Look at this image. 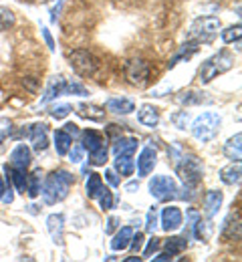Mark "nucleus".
I'll use <instances>...</instances> for the list:
<instances>
[{
	"label": "nucleus",
	"mask_w": 242,
	"mask_h": 262,
	"mask_svg": "<svg viewBox=\"0 0 242 262\" xmlns=\"http://www.w3.org/2000/svg\"><path fill=\"white\" fill-rule=\"evenodd\" d=\"M71 186H73V176L65 169H57L47 176V182H45V188L40 190V194L47 204H57L69 196Z\"/></svg>",
	"instance_id": "1"
},
{
	"label": "nucleus",
	"mask_w": 242,
	"mask_h": 262,
	"mask_svg": "<svg viewBox=\"0 0 242 262\" xmlns=\"http://www.w3.org/2000/svg\"><path fill=\"white\" fill-rule=\"evenodd\" d=\"M234 67V55L228 51H220L218 55L210 57L206 63H202L200 71H198V79L202 85H208L212 79H216L218 75L230 71Z\"/></svg>",
	"instance_id": "2"
},
{
	"label": "nucleus",
	"mask_w": 242,
	"mask_h": 262,
	"mask_svg": "<svg viewBox=\"0 0 242 262\" xmlns=\"http://www.w3.org/2000/svg\"><path fill=\"white\" fill-rule=\"evenodd\" d=\"M220 123H222V119H220L218 113H212V111L202 113V115L196 117V121L192 123V135H194L198 141H202V143L212 141V139L218 135Z\"/></svg>",
	"instance_id": "3"
},
{
	"label": "nucleus",
	"mask_w": 242,
	"mask_h": 262,
	"mask_svg": "<svg viewBox=\"0 0 242 262\" xmlns=\"http://www.w3.org/2000/svg\"><path fill=\"white\" fill-rule=\"evenodd\" d=\"M83 149L89 151V162L93 165H105L107 162V145L103 135L95 129L83 131Z\"/></svg>",
	"instance_id": "4"
},
{
	"label": "nucleus",
	"mask_w": 242,
	"mask_h": 262,
	"mask_svg": "<svg viewBox=\"0 0 242 262\" xmlns=\"http://www.w3.org/2000/svg\"><path fill=\"white\" fill-rule=\"evenodd\" d=\"M69 61H71L73 71H75L77 75H81V77H91V75H95V71H97V67H99V61L95 59V55L89 53V51H85V49L73 51L69 55Z\"/></svg>",
	"instance_id": "5"
},
{
	"label": "nucleus",
	"mask_w": 242,
	"mask_h": 262,
	"mask_svg": "<svg viewBox=\"0 0 242 262\" xmlns=\"http://www.w3.org/2000/svg\"><path fill=\"white\" fill-rule=\"evenodd\" d=\"M178 173L184 180V186H198L204 173V165L196 156H184L182 164H178Z\"/></svg>",
	"instance_id": "6"
},
{
	"label": "nucleus",
	"mask_w": 242,
	"mask_h": 262,
	"mask_svg": "<svg viewBox=\"0 0 242 262\" xmlns=\"http://www.w3.org/2000/svg\"><path fill=\"white\" fill-rule=\"evenodd\" d=\"M218 31H220V18L202 16L190 27V38H194L196 42H208V40H212L216 36Z\"/></svg>",
	"instance_id": "7"
},
{
	"label": "nucleus",
	"mask_w": 242,
	"mask_h": 262,
	"mask_svg": "<svg viewBox=\"0 0 242 262\" xmlns=\"http://www.w3.org/2000/svg\"><path fill=\"white\" fill-rule=\"evenodd\" d=\"M175 192H178L175 182L170 176H156L149 182V194L156 198L158 202H170V200L178 196Z\"/></svg>",
	"instance_id": "8"
},
{
	"label": "nucleus",
	"mask_w": 242,
	"mask_h": 262,
	"mask_svg": "<svg viewBox=\"0 0 242 262\" xmlns=\"http://www.w3.org/2000/svg\"><path fill=\"white\" fill-rule=\"evenodd\" d=\"M125 77L131 85H145V81L149 79V65L143 61V59H134L127 63V69H125Z\"/></svg>",
	"instance_id": "9"
},
{
	"label": "nucleus",
	"mask_w": 242,
	"mask_h": 262,
	"mask_svg": "<svg viewBox=\"0 0 242 262\" xmlns=\"http://www.w3.org/2000/svg\"><path fill=\"white\" fill-rule=\"evenodd\" d=\"M182 220H184L182 210L175 208V206H168V208H164V212H162V230L173 232V230H178L182 226Z\"/></svg>",
	"instance_id": "10"
},
{
	"label": "nucleus",
	"mask_w": 242,
	"mask_h": 262,
	"mask_svg": "<svg viewBox=\"0 0 242 262\" xmlns=\"http://www.w3.org/2000/svg\"><path fill=\"white\" fill-rule=\"evenodd\" d=\"M156 162H158V151L153 147H143L138 160L139 176H149L156 167Z\"/></svg>",
	"instance_id": "11"
},
{
	"label": "nucleus",
	"mask_w": 242,
	"mask_h": 262,
	"mask_svg": "<svg viewBox=\"0 0 242 262\" xmlns=\"http://www.w3.org/2000/svg\"><path fill=\"white\" fill-rule=\"evenodd\" d=\"M31 164V149L27 145H16L10 154V167H23L27 169Z\"/></svg>",
	"instance_id": "12"
},
{
	"label": "nucleus",
	"mask_w": 242,
	"mask_h": 262,
	"mask_svg": "<svg viewBox=\"0 0 242 262\" xmlns=\"http://www.w3.org/2000/svg\"><path fill=\"white\" fill-rule=\"evenodd\" d=\"M138 119L139 123H143L147 127H156L160 121V111L153 105H141V109L138 111Z\"/></svg>",
	"instance_id": "13"
},
{
	"label": "nucleus",
	"mask_w": 242,
	"mask_h": 262,
	"mask_svg": "<svg viewBox=\"0 0 242 262\" xmlns=\"http://www.w3.org/2000/svg\"><path fill=\"white\" fill-rule=\"evenodd\" d=\"M222 234L228 240H240V214H230L222 226Z\"/></svg>",
	"instance_id": "14"
},
{
	"label": "nucleus",
	"mask_w": 242,
	"mask_h": 262,
	"mask_svg": "<svg viewBox=\"0 0 242 262\" xmlns=\"http://www.w3.org/2000/svg\"><path fill=\"white\" fill-rule=\"evenodd\" d=\"M136 149H138V139L136 137H119L113 143L115 156H134Z\"/></svg>",
	"instance_id": "15"
},
{
	"label": "nucleus",
	"mask_w": 242,
	"mask_h": 262,
	"mask_svg": "<svg viewBox=\"0 0 242 262\" xmlns=\"http://www.w3.org/2000/svg\"><path fill=\"white\" fill-rule=\"evenodd\" d=\"M77 113L83 119H91V121H103L105 119V109L97 107V105H91V103H81L77 107Z\"/></svg>",
	"instance_id": "16"
},
{
	"label": "nucleus",
	"mask_w": 242,
	"mask_h": 262,
	"mask_svg": "<svg viewBox=\"0 0 242 262\" xmlns=\"http://www.w3.org/2000/svg\"><path fill=\"white\" fill-rule=\"evenodd\" d=\"M222 206V192H216V190H210L204 196V214L206 218H212Z\"/></svg>",
	"instance_id": "17"
},
{
	"label": "nucleus",
	"mask_w": 242,
	"mask_h": 262,
	"mask_svg": "<svg viewBox=\"0 0 242 262\" xmlns=\"http://www.w3.org/2000/svg\"><path fill=\"white\" fill-rule=\"evenodd\" d=\"M242 135L240 133H236L234 137H230L228 141H226V145H224V156L228 158V160H232V162H240L242 160Z\"/></svg>",
	"instance_id": "18"
},
{
	"label": "nucleus",
	"mask_w": 242,
	"mask_h": 262,
	"mask_svg": "<svg viewBox=\"0 0 242 262\" xmlns=\"http://www.w3.org/2000/svg\"><path fill=\"white\" fill-rule=\"evenodd\" d=\"M63 224H65V216H63V214H53V216H49V220H47L49 232H51V236H53V240H55L57 244L63 242Z\"/></svg>",
	"instance_id": "19"
},
{
	"label": "nucleus",
	"mask_w": 242,
	"mask_h": 262,
	"mask_svg": "<svg viewBox=\"0 0 242 262\" xmlns=\"http://www.w3.org/2000/svg\"><path fill=\"white\" fill-rule=\"evenodd\" d=\"M31 137H33V149L35 151H45L47 149L49 139H47V125L45 123L33 125L31 127Z\"/></svg>",
	"instance_id": "20"
},
{
	"label": "nucleus",
	"mask_w": 242,
	"mask_h": 262,
	"mask_svg": "<svg viewBox=\"0 0 242 262\" xmlns=\"http://www.w3.org/2000/svg\"><path fill=\"white\" fill-rule=\"evenodd\" d=\"M240 176H242V167L240 162H232L228 167H224L220 171V180L228 186H234V184H240Z\"/></svg>",
	"instance_id": "21"
},
{
	"label": "nucleus",
	"mask_w": 242,
	"mask_h": 262,
	"mask_svg": "<svg viewBox=\"0 0 242 262\" xmlns=\"http://www.w3.org/2000/svg\"><path fill=\"white\" fill-rule=\"evenodd\" d=\"M134 109H136V105L131 99H109L107 101V111L117 113V115H127Z\"/></svg>",
	"instance_id": "22"
},
{
	"label": "nucleus",
	"mask_w": 242,
	"mask_h": 262,
	"mask_svg": "<svg viewBox=\"0 0 242 262\" xmlns=\"http://www.w3.org/2000/svg\"><path fill=\"white\" fill-rule=\"evenodd\" d=\"M131 236H134V230L129 228V226H125V228H121L115 236H113V240H111V248L115 250V252H119V250H125V248H129V242H131Z\"/></svg>",
	"instance_id": "23"
},
{
	"label": "nucleus",
	"mask_w": 242,
	"mask_h": 262,
	"mask_svg": "<svg viewBox=\"0 0 242 262\" xmlns=\"http://www.w3.org/2000/svg\"><path fill=\"white\" fill-rule=\"evenodd\" d=\"M204 95H206V93H202V91H186V93L178 95L175 101H178L180 105H200V103H210L212 99L204 97Z\"/></svg>",
	"instance_id": "24"
},
{
	"label": "nucleus",
	"mask_w": 242,
	"mask_h": 262,
	"mask_svg": "<svg viewBox=\"0 0 242 262\" xmlns=\"http://www.w3.org/2000/svg\"><path fill=\"white\" fill-rule=\"evenodd\" d=\"M6 171L10 173V180L14 182V188L20 194H25V190H27V169H23V167H8L6 165Z\"/></svg>",
	"instance_id": "25"
},
{
	"label": "nucleus",
	"mask_w": 242,
	"mask_h": 262,
	"mask_svg": "<svg viewBox=\"0 0 242 262\" xmlns=\"http://www.w3.org/2000/svg\"><path fill=\"white\" fill-rule=\"evenodd\" d=\"M71 135L65 129L55 131V149L59 156H67V151L71 149Z\"/></svg>",
	"instance_id": "26"
},
{
	"label": "nucleus",
	"mask_w": 242,
	"mask_h": 262,
	"mask_svg": "<svg viewBox=\"0 0 242 262\" xmlns=\"http://www.w3.org/2000/svg\"><path fill=\"white\" fill-rule=\"evenodd\" d=\"M103 188L105 186L101 176L99 173H89V180H87V196L91 198V200H95V198L101 194Z\"/></svg>",
	"instance_id": "27"
},
{
	"label": "nucleus",
	"mask_w": 242,
	"mask_h": 262,
	"mask_svg": "<svg viewBox=\"0 0 242 262\" xmlns=\"http://www.w3.org/2000/svg\"><path fill=\"white\" fill-rule=\"evenodd\" d=\"M134 158L131 156H115V169H117V173H121V176H131L134 173Z\"/></svg>",
	"instance_id": "28"
},
{
	"label": "nucleus",
	"mask_w": 242,
	"mask_h": 262,
	"mask_svg": "<svg viewBox=\"0 0 242 262\" xmlns=\"http://www.w3.org/2000/svg\"><path fill=\"white\" fill-rule=\"evenodd\" d=\"M65 93V79H57V81H53V85L47 89V93H45V97L40 99V103H49L51 99L59 97V95H63Z\"/></svg>",
	"instance_id": "29"
},
{
	"label": "nucleus",
	"mask_w": 242,
	"mask_h": 262,
	"mask_svg": "<svg viewBox=\"0 0 242 262\" xmlns=\"http://www.w3.org/2000/svg\"><path fill=\"white\" fill-rule=\"evenodd\" d=\"M27 192L31 198H36L40 194V171L38 169L27 178Z\"/></svg>",
	"instance_id": "30"
},
{
	"label": "nucleus",
	"mask_w": 242,
	"mask_h": 262,
	"mask_svg": "<svg viewBox=\"0 0 242 262\" xmlns=\"http://www.w3.org/2000/svg\"><path fill=\"white\" fill-rule=\"evenodd\" d=\"M166 250H168L170 254H180V252H184V250H186V240L180 238V236H172V238L166 242Z\"/></svg>",
	"instance_id": "31"
},
{
	"label": "nucleus",
	"mask_w": 242,
	"mask_h": 262,
	"mask_svg": "<svg viewBox=\"0 0 242 262\" xmlns=\"http://www.w3.org/2000/svg\"><path fill=\"white\" fill-rule=\"evenodd\" d=\"M240 36H242V27L240 25H234V27H230V29H226V31H222V40L224 42H240Z\"/></svg>",
	"instance_id": "32"
},
{
	"label": "nucleus",
	"mask_w": 242,
	"mask_h": 262,
	"mask_svg": "<svg viewBox=\"0 0 242 262\" xmlns=\"http://www.w3.org/2000/svg\"><path fill=\"white\" fill-rule=\"evenodd\" d=\"M12 25H14V14H12V10L0 6V31H8Z\"/></svg>",
	"instance_id": "33"
},
{
	"label": "nucleus",
	"mask_w": 242,
	"mask_h": 262,
	"mask_svg": "<svg viewBox=\"0 0 242 262\" xmlns=\"http://www.w3.org/2000/svg\"><path fill=\"white\" fill-rule=\"evenodd\" d=\"M71 111H73V107L67 105V103H63V105H55V107H51V117H55V119H65Z\"/></svg>",
	"instance_id": "34"
},
{
	"label": "nucleus",
	"mask_w": 242,
	"mask_h": 262,
	"mask_svg": "<svg viewBox=\"0 0 242 262\" xmlns=\"http://www.w3.org/2000/svg\"><path fill=\"white\" fill-rule=\"evenodd\" d=\"M172 121L178 129H186L188 127V121H190V115H188V111H180V113L173 115Z\"/></svg>",
	"instance_id": "35"
},
{
	"label": "nucleus",
	"mask_w": 242,
	"mask_h": 262,
	"mask_svg": "<svg viewBox=\"0 0 242 262\" xmlns=\"http://www.w3.org/2000/svg\"><path fill=\"white\" fill-rule=\"evenodd\" d=\"M97 198H99V204H101L103 210H111V208H113V194H111V190L103 188L101 194H99Z\"/></svg>",
	"instance_id": "36"
},
{
	"label": "nucleus",
	"mask_w": 242,
	"mask_h": 262,
	"mask_svg": "<svg viewBox=\"0 0 242 262\" xmlns=\"http://www.w3.org/2000/svg\"><path fill=\"white\" fill-rule=\"evenodd\" d=\"M12 133V121L10 119H0V143Z\"/></svg>",
	"instance_id": "37"
},
{
	"label": "nucleus",
	"mask_w": 242,
	"mask_h": 262,
	"mask_svg": "<svg viewBox=\"0 0 242 262\" xmlns=\"http://www.w3.org/2000/svg\"><path fill=\"white\" fill-rule=\"evenodd\" d=\"M160 246H162V240L153 236V238L147 242V246H145V250H143V256H151L156 250H160Z\"/></svg>",
	"instance_id": "38"
},
{
	"label": "nucleus",
	"mask_w": 242,
	"mask_h": 262,
	"mask_svg": "<svg viewBox=\"0 0 242 262\" xmlns=\"http://www.w3.org/2000/svg\"><path fill=\"white\" fill-rule=\"evenodd\" d=\"M65 93H77V95H89V91L79 83H65Z\"/></svg>",
	"instance_id": "39"
},
{
	"label": "nucleus",
	"mask_w": 242,
	"mask_h": 262,
	"mask_svg": "<svg viewBox=\"0 0 242 262\" xmlns=\"http://www.w3.org/2000/svg\"><path fill=\"white\" fill-rule=\"evenodd\" d=\"M156 226H158V210L151 208V210L147 212V224H145V230H147V232H153Z\"/></svg>",
	"instance_id": "40"
},
{
	"label": "nucleus",
	"mask_w": 242,
	"mask_h": 262,
	"mask_svg": "<svg viewBox=\"0 0 242 262\" xmlns=\"http://www.w3.org/2000/svg\"><path fill=\"white\" fill-rule=\"evenodd\" d=\"M69 158H71V162H75V164H79L81 160H83V145H73L69 151Z\"/></svg>",
	"instance_id": "41"
},
{
	"label": "nucleus",
	"mask_w": 242,
	"mask_h": 262,
	"mask_svg": "<svg viewBox=\"0 0 242 262\" xmlns=\"http://www.w3.org/2000/svg\"><path fill=\"white\" fill-rule=\"evenodd\" d=\"M141 244H143V234H134V236H131V242H129L131 250H134V252H139V250H141Z\"/></svg>",
	"instance_id": "42"
},
{
	"label": "nucleus",
	"mask_w": 242,
	"mask_h": 262,
	"mask_svg": "<svg viewBox=\"0 0 242 262\" xmlns=\"http://www.w3.org/2000/svg\"><path fill=\"white\" fill-rule=\"evenodd\" d=\"M105 180H107L111 186H119V178H117V173H115L113 169H107V171H105Z\"/></svg>",
	"instance_id": "43"
},
{
	"label": "nucleus",
	"mask_w": 242,
	"mask_h": 262,
	"mask_svg": "<svg viewBox=\"0 0 242 262\" xmlns=\"http://www.w3.org/2000/svg\"><path fill=\"white\" fill-rule=\"evenodd\" d=\"M117 222H119V220H117L115 216H111V218L107 220V226H105V234H113V230L117 228Z\"/></svg>",
	"instance_id": "44"
},
{
	"label": "nucleus",
	"mask_w": 242,
	"mask_h": 262,
	"mask_svg": "<svg viewBox=\"0 0 242 262\" xmlns=\"http://www.w3.org/2000/svg\"><path fill=\"white\" fill-rule=\"evenodd\" d=\"M42 36H45V40H47L49 49H51V51H55V40H53V36H51V33H49V29H42Z\"/></svg>",
	"instance_id": "45"
},
{
	"label": "nucleus",
	"mask_w": 242,
	"mask_h": 262,
	"mask_svg": "<svg viewBox=\"0 0 242 262\" xmlns=\"http://www.w3.org/2000/svg\"><path fill=\"white\" fill-rule=\"evenodd\" d=\"M172 258H173V254H170V252H168V250H166V252H162V254H160V256H153V260H156V262L172 260Z\"/></svg>",
	"instance_id": "46"
},
{
	"label": "nucleus",
	"mask_w": 242,
	"mask_h": 262,
	"mask_svg": "<svg viewBox=\"0 0 242 262\" xmlns=\"http://www.w3.org/2000/svg\"><path fill=\"white\" fill-rule=\"evenodd\" d=\"M65 131H67L69 135H73V137H77V135H79V129H77V125H75V123H67V125H65Z\"/></svg>",
	"instance_id": "47"
},
{
	"label": "nucleus",
	"mask_w": 242,
	"mask_h": 262,
	"mask_svg": "<svg viewBox=\"0 0 242 262\" xmlns=\"http://www.w3.org/2000/svg\"><path fill=\"white\" fill-rule=\"evenodd\" d=\"M138 188H139L138 182H131V184H127V190H129V192H134V190H138Z\"/></svg>",
	"instance_id": "48"
},
{
	"label": "nucleus",
	"mask_w": 242,
	"mask_h": 262,
	"mask_svg": "<svg viewBox=\"0 0 242 262\" xmlns=\"http://www.w3.org/2000/svg\"><path fill=\"white\" fill-rule=\"evenodd\" d=\"M4 190H6V186H4V180H2V176H0V196L4 194Z\"/></svg>",
	"instance_id": "49"
},
{
	"label": "nucleus",
	"mask_w": 242,
	"mask_h": 262,
	"mask_svg": "<svg viewBox=\"0 0 242 262\" xmlns=\"http://www.w3.org/2000/svg\"><path fill=\"white\" fill-rule=\"evenodd\" d=\"M139 260H141L139 256H129V258H127V262H139Z\"/></svg>",
	"instance_id": "50"
}]
</instances>
